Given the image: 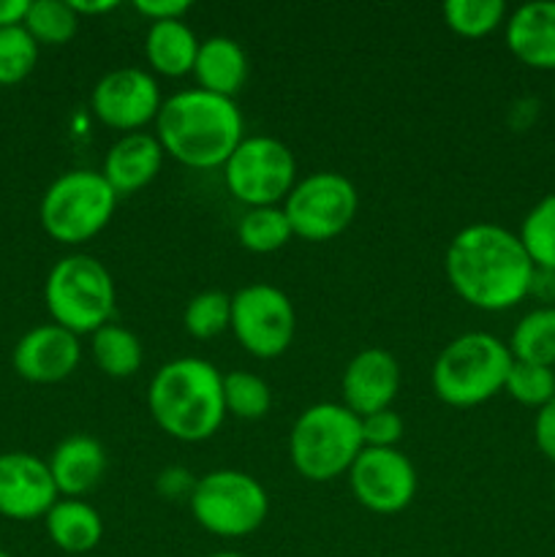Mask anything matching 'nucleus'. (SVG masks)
<instances>
[{"instance_id":"nucleus-22","label":"nucleus","mask_w":555,"mask_h":557,"mask_svg":"<svg viewBox=\"0 0 555 557\" xmlns=\"http://www.w3.org/2000/svg\"><path fill=\"white\" fill-rule=\"evenodd\" d=\"M196 52H199V38L190 30L188 22H150V30L145 36V54L152 71L163 76L194 74Z\"/></svg>"},{"instance_id":"nucleus-5","label":"nucleus","mask_w":555,"mask_h":557,"mask_svg":"<svg viewBox=\"0 0 555 557\" xmlns=\"http://www.w3.org/2000/svg\"><path fill=\"white\" fill-rule=\"evenodd\" d=\"M362 449V424L343 403H316L305 408L288 433L292 466L308 482L343 476Z\"/></svg>"},{"instance_id":"nucleus-1","label":"nucleus","mask_w":555,"mask_h":557,"mask_svg":"<svg viewBox=\"0 0 555 557\" xmlns=\"http://www.w3.org/2000/svg\"><path fill=\"white\" fill-rule=\"evenodd\" d=\"M444 272L462 302L495 313L528 297L536 267L515 232L495 223H471L446 245Z\"/></svg>"},{"instance_id":"nucleus-34","label":"nucleus","mask_w":555,"mask_h":557,"mask_svg":"<svg viewBox=\"0 0 555 557\" xmlns=\"http://www.w3.org/2000/svg\"><path fill=\"white\" fill-rule=\"evenodd\" d=\"M196 482H199V476H194L188 468L166 466L158 471L156 493L161 495L163 500H172V504H177V500H190Z\"/></svg>"},{"instance_id":"nucleus-11","label":"nucleus","mask_w":555,"mask_h":557,"mask_svg":"<svg viewBox=\"0 0 555 557\" xmlns=\"http://www.w3.org/2000/svg\"><path fill=\"white\" fill-rule=\"evenodd\" d=\"M232 332L250 357L275 359L297 335V310L272 283H248L232 294Z\"/></svg>"},{"instance_id":"nucleus-8","label":"nucleus","mask_w":555,"mask_h":557,"mask_svg":"<svg viewBox=\"0 0 555 557\" xmlns=\"http://www.w3.org/2000/svg\"><path fill=\"white\" fill-rule=\"evenodd\" d=\"M194 520L221 539H243L259 531L270 511V498L259 479L245 471H210L199 476L188 500Z\"/></svg>"},{"instance_id":"nucleus-41","label":"nucleus","mask_w":555,"mask_h":557,"mask_svg":"<svg viewBox=\"0 0 555 557\" xmlns=\"http://www.w3.org/2000/svg\"><path fill=\"white\" fill-rule=\"evenodd\" d=\"M0 557H11L9 553H5V549H0Z\"/></svg>"},{"instance_id":"nucleus-19","label":"nucleus","mask_w":555,"mask_h":557,"mask_svg":"<svg viewBox=\"0 0 555 557\" xmlns=\"http://www.w3.org/2000/svg\"><path fill=\"white\" fill-rule=\"evenodd\" d=\"M49 473L63 498H82L101 484L107 473V449L92 435H69L54 446Z\"/></svg>"},{"instance_id":"nucleus-17","label":"nucleus","mask_w":555,"mask_h":557,"mask_svg":"<svg viewBox=\"0 0 555 557\" xmlns=\"http://www.w3.org/2000/svg\"><path fill=\"white\" fill-rule=\"evenodd\" d=\"M163 158H166V152H163L156 134L134 131V134H123L109 147L101 174L112 185L114 194L128 196L158 177Z\"/></svg>"},{"instance_id":"nucleus-7","label":"nucleus","mask_w":555,"mask_h":557,"mask_svg":"<svg viewBox=\"0 0 555 557\" xmlns=\"http://www.w3.org/2000/svg\"><path fill=\"white\" fill-rule=\"evenodd\" d=\"M120 196L92 169H74L54 180L41 196L44 232L63 245H82L109 226Z\"/></svg>"},{"instance_id":"nucleus-3","label":"nucleus","mask_w":555,"mask_h":557,"mask_svg":"<svg viewBox=\"0 0 555 557\" xmlns=\"http://www.w3.org/2000/svg\"><path fill=\"white\" fill-rule=\"evenodd\" d=\"M147 406L158 428L174 441L183 444L210 441L226 419L223 375L207 359H172L152 375Z\"/></svg>"},{"instance_id":"nucleus-14","label":"nucleus","mask_w":555,"mask_h":557,"mask_svg":"<svg viewBox=\"0 0 555 557\" xmlns=\"http://www.w3.org/2000/svg\"><path fill=\"white\" fill-rule=\"evenodd\" d=\"M60 500L49 466L27 451L0 455V515L16 522L47 517Z\"/></svg>"},{"instance_id":"nucleus-18","label":"nucleus","mask_w":555,"mask_h":557,"mask_svg":"<svg viewBox=\"0 0 555 557\" xmlns=\"http://www.w3.org/2000/svg\"><path fill=\"white\" fill-rule=\"evenodd\" d=\"M506 47L520 63L555 71V0H531L506 16Z\"/></svg>"},{"instance_id":"nucleus-27","label":"nucleus","mask_w":555,"mask_h":557,"mask_svg":"<svg viewBox=\"0 0 555 557\" xmlns=\"http://www.w3.org/2000/svg\"><path fill=\"white\" fill-rule=\"evenodd\" d=\"M223 406L232 417L256 422L264 419L272 408V389L261 375L248 370H234L223 375Z\"/></svg>"},{"instance_id":"nucleus-6","label":"nucleus","mask_w":555,"mask_h":557,"mask_svg":"<svg viewBox=\"0 0 555 557\" xmlns=\"http://www.w3.org/2000/svg\"><path fill=\"white\" fill-rule=\"evenodd\" d=\"M44 299L52 324L74 335H92L112 321L114 281L96 256L71 253L49 270Z\"/></svg>"},{"instance_id":"nucleus-15","label":"nucleus","mask_w":555,"mask_h":557,"mask_svg":"<svg viewBox=\"0 0 555 557\" xmlns=\"http://www.w3.org/2000/svg\"><path fill=\"white\" fill-rule=\"evenodd\" d=\"M343 406L359 419L392 408L400 389V364L386 348L370 346L348 359L341 379Z\"/></svg>"},{"instance_id":"nucleus-12","label":"nucleus","mask_w":555,"mask_h":557,"mask_svg":"<svg viewBox=\"0 0 555 557\" xmlns=\"http://www.w3.org/2000/svg\"><path fill=\"white\" fill-rule=\"evenodd\" d=\"M351 495L373 515H400L417 495V471L400 449L365 446L348 468Z\"/></svg>"},{"instance_id":"nucleus-4","label":"nucleus","mask_w":555,"mask_h":557,"mask_svg":"<svg viewBox=\"0 0 555 557\" xmlns=\"http://www.w3.org/2000/svg\"><path fill=\"white\" fill-rule=\"evenodd\" d=\"M511 362L515 357L504 341L488 332H466L441 348L430 381L441 403L473 408L504 392Z\"/></svg>"},{"instance_id":"nucleus-39","label":"nucleus","mask_w":555,"mask_h":557,"mask_svg":"<svg viewBox=\"0 0 555 557\" xmlns=\"http://www.w3.org/2000/svg\"><path fill=\"white\" fill-rule=\"evenodd\" d=\"M71 9L79 16H96V14H109V11L118 9V0H69Z\"/></svg>"},{"instance_id":"nucleus-42","label":"nucleus","mask_w":555,"mask_h":557,"mask_svg":"<svg viewBox=\"0 0 555 557\" xmlns=\"http://www.w3.org/2000/svg\"><path fill=\"white\" fill-rule=\"evenodd\" d=\"M553 498H555V482H553Z\"/></svg>"},{"instance_id":"nucleus-28","label":"nucleus","mask_w":555,"mask_h":557,"mask_svg":"<svg viewBox=\"0 0 555 557\" xmlns=\"http://www.w3.org/2000/svg\"><path fill=\"white\" fill-rule=\"evenodd\" d=\"M183 326L196 341H212L232 330V294L207 288L190 297L183 310Z\"/></svg>"},{"instance_id":"nucleus-23","label":"nucleus","mask_w":555,"mask_h":557,"mask_svg":"<svg viewBox=\"0 0 555 557\" xmlns=\"http://www.w3.org/2000/svg\"><path fill=\"white\" fill-rule=\"evenodd\" d=\"M509 351L517 362L542 364L555 368V308L542 305L533 308L517 321L515 332L509 337Z\"/></svg>"},{"instance_id":"nucleus-20","label":"nucleus","mask_w":555,"mask_h":557,"mask_svg":"<svg viewBox=\"0 0 555 557\" xmlns=\"http://www.w3.org/2000/svg\"><path fill=\"white\" fill-rule=\"evenodd\" d=\"M194 76L199 82V90L234 98L248 79V54L243 44L232 36H210L199 41Z\"/></svg>"},{"instance_id":"nucleus-13","label":"nucleus","mask_w":555,"mask_h":557,"mask_svg":"<svg viewBox=\"0 0 555 557\" xmlns=\"http://www.w3.org/2000/svg\"><path fill=\"white\" fill-rule=\"evenodd\" d=\"M161 103L163 98L156 76L139 65L107 71L96 82L90 96L92 114L103 125L123 131V134L141 131L150 120H156Z\"/></svg>"},{"instance_id":"nucleus-35","label":"nucleus","mask_w":555,"mask_h":557,"mask_svg":"<svg viewBox=\"0 0 555 557\" xmlns=\"http://www.w3.org/2000/svg\"><path fill=\"white\" fill-rule=\"evenodd\" d=\"M533 438H536L539 451H542L550 462H555V397L547 406L539 408L536 422H533Z\"/></svg>"},{"instance_id":"nucleus-37","label":"nucleus","mask_w":555,"mask_h":557,"mask_svg":"<svg viewBox=\"0 0 555 557\" xmlns=\"http://www.w3.org/2000/svg\"><path fill=\"white\" fill-rule=\"evenodd\" d=\"M30 9V0H0V30L22 25Z\"/></svg>"},{"instance_id":"nucleus-36","label":"nucleus","mask_w":555,"mask_h":557,"mask_svg":"<svg viewBox=\"0 0 555 557\" xmlns=\"http://www.w3.org/2000/svg\"><path fill=\"white\" fill-rule=\"evenodd\" d=\"M134 9L150 22H166V20H183L190 11L188 0H136Z\"/></svg>"},{"instance_id":"nucleus-21","label":"nucleus","mask_w":555,"mask_h":557,"mask_svg":"<svg viewBox=\"0 0 555 557\" xmlns=\"http://www.w3.org/2000/svg\"><path fill=\"white\" fill-rule=\"evenodd\" d=\"M49 542L69 555H85L103 539V520L82 498H63L44 517Z\"/></svg>"},{"instance_id":"nucleus-24","label":"nucleus","mask_w":555,"mask_h":557,"mask_svg":"<svg viewBox=\"0 0 555 557\" xmlns=\"http://www.w3.org/2000/svg\"><path fill=\"white\" fill-rule=\"evenodd\" d=\"M90 348L98 370L112 379H131L139 373L141 362H145V348H141L139 337L112 321L92 332Z\"/></svg>"},{"instance_id":"nucleus-31","label":"nucleus","mask_w":555,"mask_h":557,"mask_svg":"<svg viewBox=\"0 0 555 557\" xmlns=\"http://www.w3.org/2000/svg\"><path fill=\"white\" fill-rule=\"evenodd\" d=\"M504 392L520 406L542 408L555 397V370L531 362H511Z\"/></svg>"},{"instance_id":"nucleus-10","label":"nucleus","mask_w":555,"mask_h":557,"mask_svg":"<svg viewBox=\"0 0 555 557\" xmlns=\"http://www.w3.org/2000/svg\"><path fill=\"white\" fill-rule=\"evenodd\" d=\"M359 210V194L348 177L337 172H313L297 180L283 201L294 237L305 243H326L346 232Z\"/></svg>"},{"instance_id":"nucleus-16","label":"nucleus","mask_w":555,"mask_h":557,"mask_svg":"<svg viewBox=\"0 0 555 557\" xmlns=\"http://www.w3.org/2000/svg\"><path fill=\"white\" fill-rule=\"evenodd\" d=\"M79 335L58 324L33 326L14 346V370L33 384H58L79 368Z\"/></svg>"},{"instance_id":"nucleus-40","label":"nucleus","mask_w":555,"mask_h":557,"mask_svg":"<svg viewBox=\"0 0 555 557\" xmlns=\"http://www.w3.org/2000/svg\"><path fill=\"white\" fill-rule=\"evenodd\" d=\"M210 557H245V555H239V553H215V555H210Z\"/></svg>"},{"instance_id":"nucleus-25","label":"nucleus","mask_w":555,"mask_h":557,"mask_svg":"<svg viewBox=\"0 0 555 557\" xmlns=\"http://www.w3.org/2000/svg\"><path fill=\"white\" fill-rule=\"evenodd\" d=\"M294 237L283 205L248 207L237 221V239L250 253H275Z\"/></svg>"},{"instance_id":"nucleus-30","label":"nucleus","mask_w":555,"mask_h":557,"mask_svg":"<svg viewBox=\"0 0 555 557\" xmlns=\"http://www.w3.org/2000/svg\"><path fill=\"white\" fill-rule=\"evenodd\" d=\"M444 22L462 38H482L506 20L504 0H446Z\"/></svg>"},{"instance_id":"nucleus-26","label":"nucleus","mask_w":555,"mask_h":557,"mask_svg":"<svg viewBox=\"0 0 555 557\" xmlns=\"http://www.w3.org/2000/svg\"><path fill=\"white\" fill-rule=\"evenodd\" d=\"M517 237L536 270L555 272V194H547L528 210Z\"/></svg>"},{"instance_id":"nucleus-29","label":"nucleus","mask_w":555,"mask_h":557,"mask_svg":"<svg viewBox=\"0 0 555 557\" xmlns=\"http://www.w3.org/2000/svg\"><path fill=\"white\" fill-rule=\"evenodd\" d=\"M25 30L36 38V44H58L71 41L79 30V14L71 9L69 0H30V9L25 16Z\"/></svg>"},{"instance_id":"nucleus-38","label":"nucleus","mask_w":555,"mask_h":557,"mask_svg":"<svg viewBox=\"0 0 555 557\" xmlns=\"http://www.w3.org/2000/svg\"><path fill=\"white\" fill-rule=\"evenodd\" d=\"M528 294L539 297L544 305H553V299H555V272H550V270L533 272L531 292H528Z\"/></svg>"},{"instance_id":"nucleus-9","label":"nucleus","mask_w":555,"mask_h":557,"mask_svg":"<svg viewBox=\"0 0 555 557\" xmlns=\"http://www.w3.org/2000/svg\"><path fill=\"white\" fill-rule=\"evenodd\" d=\"M223 180L245 207H278L297 185V158L275 136H245L223 163Z\"/></svg>"},{"instance_id":"nucleus-33","label":"nucleus","mask_w":555,"mask_h":557,"mask_svg":"<svg viewBox=\"0 0 555 557\" xmlns=\"http://www.w3.org/2000/svg\"><path fill=\"white\" fill-rule=\"evenodd\" d=\"M359 424H362V444L368 449H397L403 433H406V422L392 408L368 413L359 419Z\"/></svg>"},{"instance_id":"nucleus-32","label":"nucleus","mask_w":555,"mask_h":557,"mask_svg":"<svg viewBox=\"0 0 555 557\" xmlns=\"http://www.w3.org/2000/svg\"><path fill=\"white\" fill-rule=\"evenodd\" d=\"M38 63V44L25 25L0 30V85H16Z\"/></svg>"},{"instance_id":"nucleus-2","label":"nucleus","mask_w":555,"mask_h":557,"mask_svg":"<svg viewBox=\"0 0 555 557\" xmlns=\"http://www.w3.org/2000/svg\"><path fill=\"white\" fill-rule=\"evenodd\" d=\"M163 152L190 169H215L229 161L243 136V114L234 98L190 87L169 96L156 117Z\"/></svg>"}]
</instances>
